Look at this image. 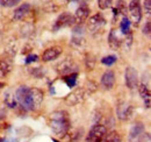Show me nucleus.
Masks as SVG:
<instances>
[{
	"instance_id": "nucleus-26",
	"label": "nucleus",
	"mask_w": 151,
	"mask_h": 142,
	"mask_svg": "<svg viewBox=\"0 0 151 142\" xmlns=\"http://www.w3.org/2000/svg\"><path fill=\"white\" fill-rule=\"evenodd\" d=\"M29 73L35 78H42L45 75L44 68H29Z\"/></svg>"
},
{
	"instance_id": "nucleus-18",
	"label": "nucleus",
	"mask_w": 151,
	"mask_h": 142,
	"mask_svg": "<svg viewBox=\"0 0 151 142\" xmlns=\"http://www.w3.org/2000/svg\"><path fill=\"white\" fill-rule=\"evenodd\" d=\"M13 69L12 61L8 58H0V78L7 77Z\"/></svg>"
},
{
	"instance_id": "nucleus-6",
	"label": "nucleus",
	"mask_w": 151,
	"mask_h": 142,
	"mask_svg": "<svg viewBox=\"0 0 151 142\" xmlns=\"http://www.w3.org/2000/svg\"><path fill=\"white\" fill-rule=\"evenodd\" d=\"M128 12H129V15L130 19L136 27L139 25L141 20H142V7H141V2L139 0H132L128 5Z\"/></svg>"
},
{
	"instance_id": "nucleus-5",
	"label": "nucleus",
	"mask_w": 151,
	"mask_h": 142,
	"mask_svg": "<svg viewBox=\"0 0 151 142\" xmlns=\"http://www.w3.org/2000/svg\"><path fill=\"white\" fill-rule=\"evenodd\" d=\"M106 133H107L106 126H104L101 124L93 125L92 128L90 129V132L87 133L85 142H101Z\"/></svg>"
},
{
	"instance_id": "nucleus-20",
	"label": "nucleus",
	"mask_w": 151,
	"mask_h": 142,
	"mask_svg": "<svg viewBox=\"0 0 151 142\" xmlns=\"http://www.w3.org/2000/svg\"><path fill=\"white\" fill-rule=\"evenodd\" d=\"M101 142H122V136L119 132L116 130H111L105 134L104 139Z\"/></svg>"
},
{
	"instance_id": "nucleus-16",
	"label": "nucleus",
	"mask_w": 151,
	"mask_h": 142,
	"mask_svg": "<svg viewBox=\"0 0 151 142\" xmlns=\"http://www.w3.org/2000/svg\"><path fill=\"white\" fill-rule=\"evenodd\" d=\"M90 8L86 6H80L79 8H77L75 15H73V19H75V22L77 25H81L85 20H87L88 17H90Z\"/></svg>"
},
{
	"instance_id": "nucleus-2",
	"label": "nucleus",
	"mask_w": 151,
	"mask_h": 142,
	"mask_svg": "<svg viewBox=\"0 0 151 142\" xmlns=\"http://www.w3.org/2000/svg\"><path fill=\"white\" fill-rule=\"evenodd\" d=\"M15 99L17 103L20 106L26 111H35L33 100H32V93H30V88L22 85L17 89L15 91Z\"/></svg>"
},
{
	"instance_id": "nucleus-15",
	"label": "nucleus",
	"mask_w": 151,
	"mask_h": 142,
	"mask_svg": "<svg viewBox=\"0 0 151 142\" xmlns=\"http://www.w3.org/2000/svg\"><path fill=\"white\" fill-rule=\"evenodd\" d=\"M145 127L143 122H136L132 125V127L129 130V141L130 142H137V139L141 136L142 133H144Z\"/></svg>"
},
{
	"instance_id": "nucleus-21",
	"label": "nucleus",
	"mask_w": 151,
	"mask_h": 142,
	"mask_svg": "<svg viewBox=\"0 0 151 142\" xmlns=\"http://www.w3.org/2000/svg\"><path fill=\"white\" fill-rule=\"evenodd\" d=\"M132 44V33L129 32L128 34L124 35V38H123V40H121V47H120V48H122L124 51H128V50L130 49Z\"/></svg>"
},
{
	"instance_id": "nucleus-3",
	"label": "nucleus",
	"mask_w": 151,
	"mask_h": 142,
	"mask_svg": "<svg viewBox=\"0 0 151 142\" xmlns=\"http://www.w3.org/2000/svg\"><path fill=\"white\" fill-rule=\"evenodd\" d=\"M90 96V93L84 89V88H79V89L73 90L70 94H68L65 97V104L69 106H76L80 103H83L87 97Z\"/></svg>"
},
{
	"instance_id": "nucleus-28",
	"label": "nucleus",
	"mask_w": 151,
	"mask_h": 142,
	"mask_svg": "<svg viewBox=\"0 0 151 142\" xmlns=\"http://www.w3.org/2000/svg\"><path fill=\"white\" fill-rule=\"evenodd\" d=\"M116 61H117V58L114 55H108V56H105V57L101 58V63L105 64V65H108V67L113 65Z\"/></svg>"
},
{
	"instance_id": "nucleus-22",
	"label": "nucleus",
	"mask_w": 151,
	"mask_h": 142,
	"mask_svg": "<svg viewBox=\"0 0 151 142\" xmlns=\"http://www.w3.org/2000/svg\"><path fill=\"white\" fill-rule=\"evenodd\" d=\"M130 25H132V22H130L129 18H127V17L122 18L121 23H120V29H121V33L123 35H126V34H128L130 32Z\"/></svg>"
},
{
	"instance_id": "nucleus-39",
	"label": "nucleus",
	"mask_w": 151,
	"mask_h": 142,
	"mask_svg": "<svg viewBox=\"0 0 151 142\" xmlns=\"http://www.w3.org/2000/svg\"><path fill=\"white\" fill-rule=\"evenodd\" d=\"M4 86H5V83L4 82H0V89H2Z\"/></svg>"
},
{
	"instance_id": "nucleus-1",
	"label": "nucleus",
	"mask_w": 151,
	"mask_h": 142,
	"mask_svg": "<svg viewBox=\"0 0 151 142\" xmlns=\"http://www.w3.org/2000/svg\"><path fill=\"white\" fill-rule=\"evenodd\" d=\"M49 126L56 135L64 138L66 134H69V130L71 128V120L69 113L65 111L52 112L49 118Z\"/></svg>"
},
{
	"instance_id": "nucleus-37",
	"label": "nucleus",
	"mask_w": 151,
	"mask_h": 142,
	"mask_svg": "<svg viewBox=\"0 0 151 142\" xmlns=\"http://www.w3.org/2000/svg\"><path fill=\"white\" fill-rule=\"evenodd\" d=\"M6 115H7V112H6V108H4V107L0 106V120H2V119H5L6 118Z\"/></svg>"
},
{
	"instance_id": "nucleus-4",
	"label": "nucleus",
	"mask_w": 151,
	"mask_h": 142,
	"mask_svg": "<svg viewBox=\"0 0 151 142\" xmlns=\"http://www.w3.org/2000/svg\"><path fill=\"white\" fill-rule=\"evenodd\" d=\"M56 71L60 76H68L71 73H75L78 71V65L75 63V61L71 57H66L60 63H58L56 67Z\"/></svg>"
},
{
	"instance_id": "nucleus-30",
	"label": "nucleus",
	"mask_w": 151,
	"mask_h": 142,
	"mask_svg": "<svg viewBox=\"0 0 151 142\" xmlns=\"http://www.w3.org/2000/svg\"><path fill=\"white\" fill-rule=\"evenodd\" d=\"M112 5H113V0H98V7L102 11L112 7Z\"/></svg>"
},
{
	"instance_id": "nucleus-38",
	"label": "nucleus",
	"mask_w": 151,
	"mask_h": 142,
	"mask_svg": "<svg viewBox=\"0 0 151 142\" xmlns=\"http://www.w3.org/2000/svg\"><path fill=\"white\" fill-rule=\"evenodd\" d=\"M70 1H72V2L78 1L80 4V6H86V4H87V0H70Z\"/></svg>"
},
{
	"instance_id": "nucleus-25",
	"label": "nucleus",
	"mask_w": 151,
	"mask_h": 142,
	"mask_svg": "<svg viewBox=\"0 0 151 142\" xmlns=\"http://www.w3.org/2000/svg\"><path fill=\"white\" fill-rule=\"evenodd\" d=\"M95 64V57L92 54H87L85 56V67L87 70H93Z\"/></svg>"
},
{
	"instance_id": "nucleus-27",
	"label": "nucleus",
	"mask_w": 151,
	"mask_h": 142,
	"mask_svg": "<svg viewBox=\"0 0 151 142\" xmlns=\"http://www.w3.org/2000/svg\"><path fill=\"white\" fill-rule=\"evenodd\" d=\"M83 88L86 90L90 94H92V93H94L95 91L98 90V84L94 83L93 80H87V82L84 84V86H83Z\"/></svg>"
},
{
	"instance_id": "nucleus-8",
	"label": "nucleus",
	"mask_w": 151,
	"mask_h": 142,
	"mask_svg": "<svg viewBox=\"0 0 151 142\" xmlns=\"http://www.w3.org/2000/svg\"><path fill=\"white\" fill-rule=\"evenodd\" d=\"M138 72L132 67H127L124 72V82L129 90H135L138 86Z\"/></svg>"
},
{
	"instance_id": "nucleus-24",
	"label": "nucleus",
	"mask_w": 151,
	"mask_h": 142,
	"mask_svg": "<svg viewBox=\"0 0 151 142\" xmlns=\"http://www.w3.org/2000/svg\"><path fill=\"white\" fill-rule=\"evenodd\" d=\"M5 104H6V106L9 107V108H15V107L18 106L15 96H12L11 93H6L5 94Z\"/></svg>"
},
{
	"instance_id": "nucleus-10",
	"label": "nucleus",
	"mask_w": 151,
	"mask_h": 142,
	"mask_svg": "<svg viewBox=\"0 0 151 142\" xmlns=\"http://www.w3.org/2000/svg\"><path fill=\"white\" fill-rule=\"evenodd\" d=\"M106 25V20L105 18L100 14V13H96L94 15H92L90 20H88V30L92 33V34H95V33H99L104 26Z\"/></svg>"
},
{
	"instance_id": "nucleus-9",
	"label": "nucleus",
	"mask_w": 151,
	"mask_h": 142,
	"mask_svg": "<svg viewBox=\"0 0 151 142\" xmlns=\"http://www.w3.org/2000/svg\"><path fill=\"white\" fill-rule=\"evenodd\" d=\"M116 115L120 120L122 121H128L130 120L134 115V106L130 104H127L124 101L120 103L116 106Z\"/></svg>"
},
{
	"instance_id": "nucleus-34",
	"label": "nucleus",
	"mask_w": 151,
	"mask_h": 142,
	"mask_svg": "<svg viewBox=\"0 0 151 142\" xmlns=\"http://www.w3.org/2000/svg\"><path fill=\"white\" fill-rule=\"evenodd\" d=\"M143 7H144V12H145V14L150 15V13H151V0H144V2H143Z\"/></svg>"
},
{
	"instance_id": "nucleus-29",
	"label": "nucleus",
	"mask_w": 151,
	"mask_h": 142,
	"mask_svg": "<svg viewBox=\"0 0 151 142\" xmlns=\"http://www.w3.org/2000/svg\"><path fill=\"white\" fill-rule=\"evenodd\" d=\"M21 0H0V6L6 7V8H11L14 7L19 4Z\"/></svg>"
},
{
	"instance_id": "nucleus-31",
	"label": "nucleus",
	"mask_w": 151,
	"mask_h": 142,
	"mask_svg": "<svg viewBox=\"0 0 151 142\" xmlns=\"http://www.w3.org/2000/svg\"><path fill=\"white\" fill-rule=\"evenodd\" d=\"M116 9L119 11V13H122L123 17H127L126 13H127V4L123 1V0H119L117 1V7Z\"/></svg>"
},
{
	"instance_id": "nucleus-33",
	"label": "nucleus",
	"mask_w": 151,
	"mask_h": 142,
	"mask_svg": "<svg viewBox=\"0 0 151 142\" xmlns=\"http://www.w3.org/2000/svg\"><path fill=\"white\" fill-rule=\"evenodd\" d=\"M150 133L144 132L141 134V136L137 139V142H150Z\"/></svg>"
},
{
	"instance_id": "nucleus-32",
	"label": "nucleus",
	"mask_w": 151,
	"mask_h": 142,
	"mask_svg": "<svg viewBox=\"0 0 151 142\" xmlns=\"http://www.w3.org/2000/svg\"><path fill=\"white\" fill-rule=\"evenodd\" d=\"M81 138H83V129H77L76 132L71 133L70 140H71V142H78Z\"/></svg>"
},
{
	"instance_id": "nucleus-36",
	"label": "nucleus",
	"mask_w": 151,
	"mask_h": 142,
	"mask_svg": "<svg viewBox=\"0 0 151 142\" xmlns=\"http://www.w3.org/2000/svg\"><path fill=\"white\" fill-rule=\"evenodd\" d=\"M150 32H151V23L150 21H147L144 27H143V34L145 35H150Z\"/></svg>"
},
{
	"instance_id": "nucleus-11",
	"label": "nucleus",
	"mask_w": 151,
	"mask_h": 142,
	"mask_svg": "<svg viewBox=\"0 0 151 142\" xmlns=\"http://www.w3.org/2000/svg\"><path fill=\"white\" fill-rule=\"evenodd\" d=\"M63 53V49L62 47L59 46H54V47H50L48 49L44 50V53L42 54V61L43 62H51L54 59H57Z\"/></svg>"
},
{
	"instance_id": "nucleus-14",
	"label": "nucleus",
	"mask_w": 151,
	"mask_h": 142,
	"mask_svg": "<svg viewBox=\"0 0 151 142\" xmlns=\"http://www.w3.org/2000/svg\"><path fill=\"white\" fill-rule=\"evenodd\" d=\"M30 9H32L30 4H28V2L22 4L21 6H19V7L14 11V13H13V19H14V20H17V21H21V20H23V19L26 18V17L30 13Z\"/></svg>"
},
{
	"instance_id": "nucleus-35",
	"label": "nucleus",
	"mask_w": 151,
	"mask_h": 142,
	"mask_svg": "<svg viewBox=\"0 0 151 142\" xmlns=\"http://www.w3.org/2000/svg\"><path fill=\"white\" fill-rule=\"evenodd\" d=\"M37 59H38L37 55H28L27 58H26V61H24V63H26V64H30V63H33V62H36Z\"/></svg>"
},
{
	"instance_id": "nucleus-7",
	"label": "nucleus",
	"mask_w": 151,
	"mask_h": 142,
	"mask_svg": "<svg viewBox=\"0 0 151 142\" xmlns=\"http://www.w3.org/2000/svg\"><path fill=\"white\" fill-rule=\"evenodd\" d=\"M75 22V19H73V15H71L69 12H64L62 13L58 18L56 19L54 26H52V30L54 32H57L62 28H65V27H71L73 26Z\"/></svg>"
},
{
	"instance_id": "nucleus-23",
	"label": "nucleus",
	"mask_w": 151,
	"mask_h": 142,
	"mask_svg": "<svg viewBox=\"0 0 151 142\" xmlns=\"http://www.w3.org/2000/svg\"><path fill=\"white\" fill-rule=\"evenodd\" d=\"M77 77H78V73H71V75H68V76H64L63 77V80L66 83V85L71 89V88H75L76 83H77Z\"/></svg>"
},
{
	"instance_id": "nucleus-40",
	"label": "nucleus",
	"mask_w": 151,
	"mask_h": 142,
	"mask_svg": "<svg viewBox=\"0 0 151 142\" xmlns=\"http://www.w3.org/2000/svg\"><path fill=\"white\" fill-rule=\"evenodd\" d=\"M52 141H54V142H59L58 140H56V139H52Z\"/></svg>"
},
{
	"instance_id": "nucleus-17",
	"label": "nucleus",
	"mask_w": 151,
	"mask_h": 142,
	"mask_svg": "<svg viewBox=\"0 0 151 142\" xmlns=\"http://www.w3.org/2000/svg\"><path fill=\"white\" fill-rule=\"evenodd\" d=\"M30 93H32V100H33V105L35 111L41 107L43 100H44V93L42 90L38 88H30Z\"/></svg>"
},
{
	"instance_id": "nucleus-12",
	"label": "nucleus",
	"mask_w": 151,
	"mask_h": 142,
	"mask_svg": "<svg viewBox=\"0 0 151 142\" xmlns=\"http://www.w3.org/2000/svg\"><path fill=\"white\" fill-rule=\"evenodd\" d=\"M137 89H138V93H139L141 98L143 99L144 107L149 109L151 106V93H150V89H149L148 84H145V83H141V84H138Z\"/></svg>"
},
{
	"instance_id": "nucleus-19",
	"label": "nucleus",
	"mask_w": 151,
	"mask_h": 142,
	"mask_svg": "<svg viewBox=\"0 0 151 142\" xmlns=\"http://www.w3.org/2000/svg\"><path fill=\"white\" fill-rule=\"evenodd\" d=\"M108 44H109V47H111L112 49H114V50H116V49H119V48L121 47V38H120V36L116 33L115 29H112V30L109 32V35H108Z\"/></svg>"
},
{
	"instance_id": "nucleus-13",
	"label": "nucleus",
	"mask_w": 151,
	"mask_h": 142,
	"mask_svg": "<svg viewBox=\"0 0 151 142\" xmlns=\"http://www.w3.org/2000/svg\"><path fill=\"white\" fill-rule=\"evenodd\" d=\"M101 86L105 90H112L115 84V73L113 70H107L102 76L100 80Z\"/></svg>"
}]
</instances>
